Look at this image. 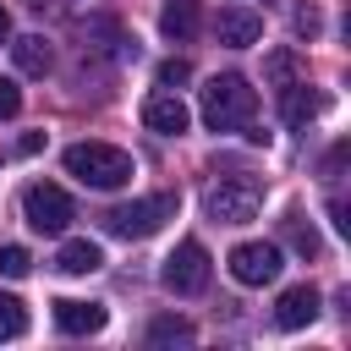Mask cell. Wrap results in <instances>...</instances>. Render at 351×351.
<instances>
[{
	"label": "cell",
	"mask_w": 351,
	"mask_h": 351,
	"mask_svg": "<svg viewBox=\"0 0 351 351\" xmlns=\"http://www.w3.org/2000/svg\"><path fill=\"white\" fill-rule=\"evenodd\" d=\"M258 115V88L236 71H219L203 82V121L208 132H247Z\"/></svg>",
	"instance_id": "6da1fadb"
},
{
	"label": "cell",
	"mask_w": 351,
	"mask_h": 351,
	"mask_svg": "<svg viewBox=\"0 0 351 351\" xmlns=\"http://www.w3.org/2000/svg\"><path fill=\"white\" fill-rule=\"evenodd\" d=\"M66 176H77L82 186H99V192H115L137 176V159L115 143H71L66 148Z\"/></svg>",
	"instance_id": "7a4b0ae2"
},
{
	"label": "cell",
	"mask_w": 351,
	"mask_h": 351,
	"mask_svg": "<svg viewBox=\"0 0 351 351\" xmlns=\"http://www.w3.org/2000/svg\"><path fill=\"white\" fill-rule=\"evenodd\" d=\"M165 219H176V192H154V197H137V203H115L104 214V230L121 236V241H143L154 236Z\"/></svg>",
	"instance_id": "3957f363"
},
{
	"label": "cell",
	"mask_w": 351,
	"mask_h": 351,
	"mask_svg": "<svg viewBox=\"0 0 351 351\" xmlns=\"http://www.w3.org/2000/svg\"><path fill=\"white\" fill-rule=\"evenodd\" d=\"M203 203H208V219H219V225H247V219L258 214V203H263V181H258V176H219Z\"/></svg>",
	"instance_id": "277c9868"
},
{
	"label": "cell",
	"mask_w": 351,
	"mask_h": 351,
	"mask_svg": "<svg viewBox=\"0 0 351 351\" xmlns=\"http://www.w3.org/2000/svg\"><path fill=\"white\" fill-rule=\"evenodd\" d=\"M22 219H27L38 236H60V230L77 219V208H71V197H66L55 181H33V186H22Z\"/></svg>",
	"instance_id": "5b68a950"
},
{
	"label": "cell",
	"mask_w": 351,
	"mask_h": 351,
	"mask_svg": "<svg viewBox=\"0 0 351 351\" xmlns=\"http://www.w3.org/2000/svg\"><path fill=\"white\" fill-rule=\"evenodd\" d=\"M159 280H165V291H176V296H197V291L208 285V247H203V241H181V247L165 258Z\"/></svg>",
	"instance_id": "8992f818"
},
{
	"label": "cell",
	"mask_w": 351,
	"mask_h": 351,
	"mask_svg": "<svg viewBox=\"0 0 351 351\" xmlns=\"http://www.w3.org/2000/svg\"><path fill=\"white\" fill-rule=\"evenodd\" d=\"M280 247L274 241H241V247H230V274L241 280V285H269V280H280Z\"/></svg>",
	"instance_id": "52a82bcc"
},
{
	"label": "cell",
	"mask_w": 351,
	"mask_h": 351,
	"mask_svg": "<svg viewBox=\"0 0 351 351\" xmlns=\"http://www.w3.org/2000/svg\"><path fill=\"white\" fill-rule=\"evenodd\" d=\"M258 33H263V16L252 5H219V16H214V38L219 44L247 49V44H258Z\"/></svg>",
	"instance_id": "ba28073f"
},
{
	"label": "cell",
	"mask_w": 351,
	"mask_h": 351,
	"mask_svg": "<svg viewBox=\"0 0 351 351\" xmlns=\"http://www.w3.org/2000/svg\"><path fill=\"white\" fill-rule=\"evenodd\" d=\"M143 126L159 132V137H181V132L192 126V115H186V104H181L176 93H154V99L143 104Z\"/></svg>",
	"instance_id": "9c48e42d"
},
{
	"label": "cell",
	"mask_w": 351,
	"mask_h": 351,
	"mask_svg": "<svg viewBox=\"0 0 351 351\" xmlns=\"http://www.w3.org/2000/svg\"><path fill=\"white\" fill-rule=\"evenodd\" d=\"M55 329H60V335H99V329H104V307H99V302L60 296V302H55Z\"/></svg>",
	"instance_id": "30bf717a"
},
{
	"label": "cell",
	"mask_w": 351,
	"mask_h": 351,
	"mask_svg": "<svg viewBox=\"0 0 351 351\" xmlns=\"http://www.w3.org/2000/svg\"><path fill=\"white\" fill-rule=\"evenodd\" d=\"M318 318V291L313 285H291L280 302H274V324L280 329H307Z\"/></svg>",
	"instance_id": "8fae6325"
},
{
	"label": "cell",
	"mask_w": 351,
	"mask_h": 351,
	"mask_svg": "<svg viewBox=\"0 0 351 351\" xmlns=\"http://www.w3.org/2000/svg\"><path fill=\"white\" fill-rule=\"evenodd\" d=\"M55 269H60V274H93V269H104V252H99V241L77 236V241H66V247L55 252Z\"/></svg>",
	"instance_id": "7c38bea8"
},
{
	"label": "cell",
	"mask_w": 351,
	"mask_h": 351,
	"mask_svg": "<svg viewBox=\"0 0 351 351\" xmlns=\"http://www.w3.org/2000/svg\"><path fill=\"white\" fill-rule=\"evenodd\" d=\"M280 115H285V126H307L318 115V93L307 82H285L280 88Z\"/></svg>",
	"instance_id": "4fadbf2b"
},
{
	"label": "cell",
	"mask_w": 351,
	"mask_h": 351,
	"mask_svg": "<svg viewBox=\"0 0 351 351\" xmlns=\"http://www.w3.org/2000/svg\"><path fill=\"white\" fill-rule=\"evenodd\" d=\"M159 33L176 38V44H186V38L197 33V0H165V11H159Z\"/></svg>",
	"instance_id": "5bb4252c"
},
{
	"label": "cell",
	"mask_w": 351,
	"mask_h": 351,
	"mask_svg": "<svg viewBox=\"0 0 351 351\" xmlns=\"http://www.w3.org/2000/svg\"><path fill=\"white\" fill-rule=\"evenodd\" d=\"M11 60H16V71H22V77H44L55 55H49V44H44L38 33H22V38L11 44Z\"/></svg>",
	"instance_id": "9a60e30c"
},
{
	"label": "cell",
	"mask_w": 351,
	"mask_h": 351,
	"mask_svg": "<svg viewBox=\"0 0 351 351\" xmlns=\"http://www.w3.org/2000/svg\"><path fill=\"white\" fill-rule=\"evenodd\" d=\"M280 230H285V241H291L302 258H318V252H324V241H318V230H313V219H307V214H296V208H291V214L280 219Z\"/></svg>",
	"instance_id": "2e32d148"
},
{
	"label": "cell",
	"mask_w": 351,
	"mask_h": 351,
	"mask_svg": "<svg viewBox=\"0 0 351 351\" xmlns=\"http://www.w3.org/2000/svg\"><path fill=\"white\" fill-rule=\"evenodd\" d=\"M27 329V307L16 296H0V340H16Z\"/></svg>",
	"instance_id": "e0dca14e"
},
{
	"label": "cell",
	"mask_w": 351,
	"mask_h": 351,
	"mask_svg": "<svg viewBox=\"0 0 351 351\" xmlns=\"http://www.w3.org/2000/svg\"><path fill=\"white\" fill-rule=\"evenodd\" d=\"M33 269V258H27V247H0V274H11V280H22Z\"/></svg>",
	"instance_id": "ac0fdd59"
},
{
	"label": "cell",
	"mask_w": 351,
	"mask_h": 351,
	"mask_svg": "<svg viewBox=\"0 0 351 351\" xmlns=\"http://www.w3.org/2000/svg\"><path fill=\"white\" fill-rule=\"evenodd\" d=\"M148 340H192V324L186 318H154Z\"/></svg>",
	"instance_id": "d6986e66"
},
{
	"label": "cell",
	"mask_w": 351,
	"mask_h": 351,
	"mask_svg": "<svg viewBox=\"0 0 351 351\" xmlns=\"http://www.w3.org/2000/svg\"><path fill=\"white\" fill-rule=\"evenodd\" d=\"M269 77H274V88H285V82H296V60H291L285 49H274V55H269Z\"/></svg>",
	"instance_id": "ffe728a7"
},
{
	"label": "cell",
	"mask_w": 351,
	"mask_h": 351,
	"mask_svg": "<svg viewBox=\"0 0 351 351\" xmlns=\"http://www.w3.org/2000/svg\"><path fill=\"white\" fill-rule=\"evenodd\" d=\"M192 77V66L186 60H159V88H181Z\"/></svg>",
	"instance_id": "44dd1931"
},
{
	"label": "cell",
	"mask_w": 351,
	"mask_h": 351,
	"mask_svg": "<svg viewBox=\"0 0 351 351\" xmlns=\"http://www.w3.org/2000/svg\"><path fill=\"white\" fill-rule=\"evenodd\" d=\"M16 110H22V88H16V82H5V77H0V121H11V115H16Z\"/></svg>",
	"instance_id": "7402d4cb"
},
{
	"label": "cell",
	"mask_w": 351,
	"mask_h": 351,
	"mask_svg": "<svg viewBox=\"0 0 351 351\" xmlns=\"http://www.w3.org/2000/svg\"><path fill=\"white\" fill-rule=\"evenodd\" d=\"M296 33H318V11H313V5L296 11Z\"/></svg>",
	"instance_id": "603a6c76"
},
{
	"label": "cell",
	"mask_w": 351,
	"mask_h": 351,
	"mask_svg": "<svg viewBox=\"0 0 351 351\" xmlns=\"http://www.w3.org/2000/svg\"><path fill=\"white\" fill-rule=\"evenodd\" d=\"M38 148H44V137H38V132H27V137L16 143V154H38Z\"/></svg>",
	"instance_id": "cb8c5ba5"
},
{
	"label": "cell",
	"mask_w": 351,
	"mask_h": 351,
	"mask_svg": "<svg viewBox=\"0 0 351 351\" xmlns=\"http://www.w3.org/2000/svg\"><path fill=\"white\" fill-rule=\"evenodd\" d=\"M11 38V16H5V5H0V44Z\"/></svg>",
	"instance_id": "d4e9b609"
},
{
	"label": "cell",
	"mask_w": 351,
	"mask_h": 351,
	"mask_svg": "<svg viewBox=\"0 0 351 351\" xmlns=\"http://www.w3.org/2000/svg\"><path fill=\"white\" fill-rule=\"evenodd\" d=\"M22 5H33V11H44V5H49V0H22Z\"/></svg>",
	"instance_id": "484cf974"
}]
</instances>
